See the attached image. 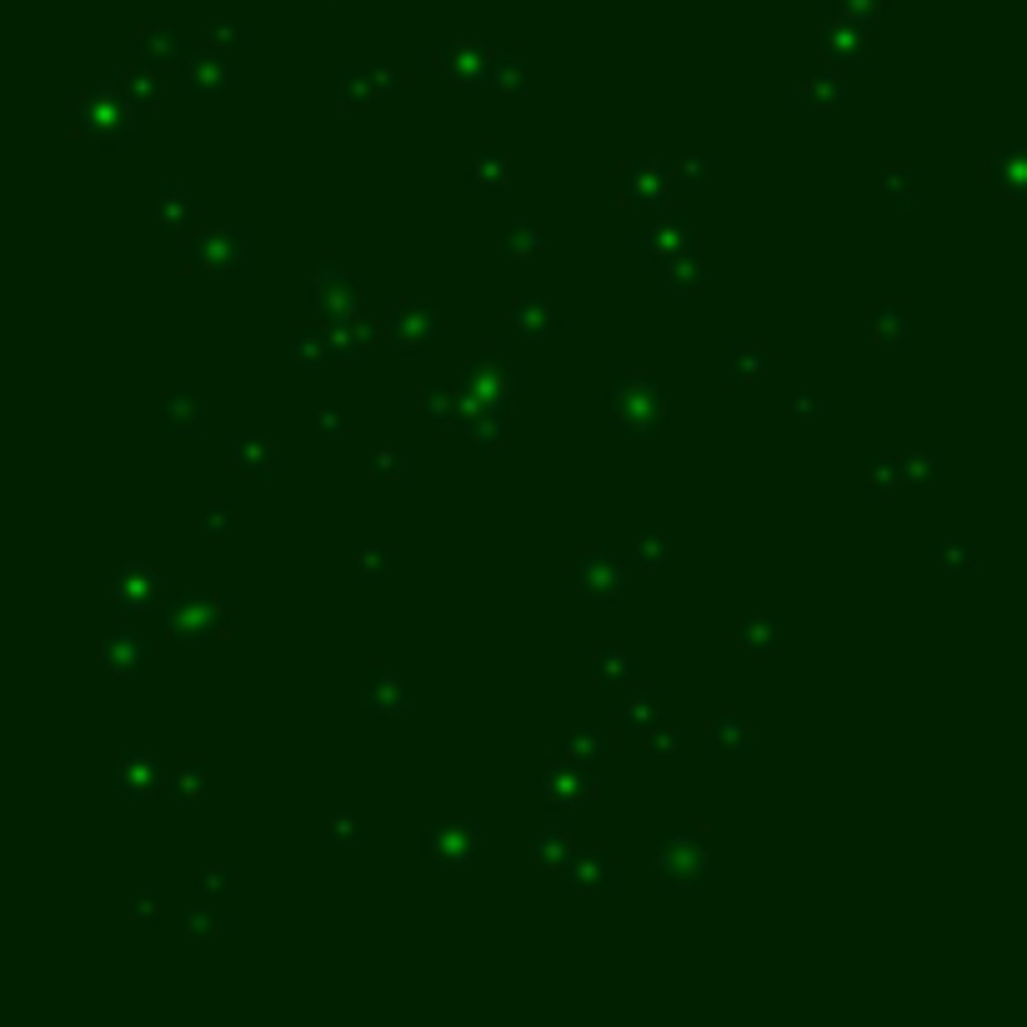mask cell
<instances>
[{
    "label": "cell",
    "instance_id": "6da1fadb",
    "mask_svg": "<svg viewBox=\"0 0 1027 1027\" xmlns=\"http://www.w3.org/2000/svg\"><path fill=\"white\" fill-rule=\"evenodd\" d=\"M522 381H526V371L522 367H506L502 347H496V341H486V357L472 361V367L456 377V391H462L466 411H496V417H502V411L522 397Z\"/></svg>",
    "mask_w": 1027,
    "mask_h": 1027
},
{
    "label": "cell",
    "instance_id": "7a4b0ae2",
    "mask_svg": "<svg viewBox=\"0 0 1027 1027\" xmlns=\"http://www.w3.org/2000/svg\"><path fill=\"white\" fill-rule=\"evenodd\" d=\"M612 417L622 431H657L667 417V401H661V371H641V367H622L612 377Z\"/></svg>",
    "mask_w": 1027,
    "mask_h": 1027
},
{
    "label": "cell",
    "instance_id": "3957f363",
    "mask_svg": "<svg viewBox=\"0 0 1027 1027\" xmlns=\"http://www.w3.org/2000/svg\"><path fill=\"white\" fill-rule=\"evenodd\" d=\"M131 126H136V105L126 101V95H116L111 85L95 95H75L71 105V131L75 136H91L101 141V146H116V141L131 136Z\"/></svg>",
    "mask_w": 1027,
    "mask_h": 1027
},
{
    "label": "cell",
    "instance_id": "277c9868",
    "mask_svg": "<svg viewBox=\"0 0 1027 1027\" xmlns=\"http://www.w3.org/2000/svg\"><path fill=\"white\" fill-rule=\"evenodd\" d=\"M161 627H166L176 641H220L226 637V607H220L210 592H186V597L166 602Z\"/></svg>",
    "mask_w": 1027,
    "mask_h": 1027
},
{
    "label": "cell",
    "instance_id": "5b68a950",
    "mask_svg": "<svg viewBox=\"0 0 1027 1027\" xmlns=\"http://www.w3.org/2000/svg\"><path fill=\"white\" fill-rule=\"evenodd\" d=\"M361 296H367V286H361V276L351 271L341 256H326V261L316 266L311 301H316V311H326V321H351V316H361Z\"/></svg>",
    "mask_w": 1027,
    "mask_h": 1027
},
{
    "label": "cell",
    "instance_id": "8992f818",
    "mask_svg": "<svg viewBox=\"0 0 1027 1027\" xmlns=\"http://www.w3.org/2000/svg\"><path fill=\"white\" fill-rule=\"evenodd\" d=\"M181 261H186V271H246L251 236L236 232V226L232 232H186Z\"/></svg>",
    "mask_w": 1027,
    "mask_h": 1027
},
{
    "label": "cell",
    "instance_id": "52a82bcc",
    "mask_svg": "<svg viewBox=\"0 0 1027 1027\" xmlns=\"http://www.w3.org/2000/svg\"><path fill=\"white\" fill-rule=\"evenodd\" d=\"M566 592L582 602H622L631 592L627 566L617 562L612 552H582L566 572Z\"/></svg>",
    "mask_w": 1027,
    "mask_h": 1027
},
{
    "label": "cell",
    "instance_id": "ba28073f",
    "mask_svg": "<svg viewBox=\"0 0 1027 1027\" xmlns=\"http://www.w3.org/2000/svg\"><path fill=\"white\" fill-rule=\"evenodd\" d=\"M542 792L552 808H582V802H592V792H597V777H592V762H582V757H566L562 762H546L542 772Z\"/></svg>",
    "mask_w": 1027,
    "mask_h": 1027
},
{
    "label": "cell",
    "instance_id": "9c48e42d",
    "mask_svg": "<svg viewBox=\"0 0 1027 1027\" xmlns=\"http://www.w3.org/2000/svg\"><path fill=\"white\" fill-rule=\"evenodd\" d=\"M387 336L397 341L401 351H427V341L437 336V311H431L421 296H397L391 301V311H387Z\"/></svg>",
    "mask_w": 1027,
    "mask_h": 1027
},
{
    "label": "cell",
    "instance_id": "30bf717a",
    "mask_svg": "<svg viewBox=\"0 0 1027 1027\" xmlns=\"http://www.w3.org/2000/svg\"><path fill=\"white\" fill-rule=\"evenodd\" d=\"M476 848H482V828H476V822H437V828H427V838H421V852H427L431 862H441V867L472 862Z\"/></svg>",
    "mask_w": 1027,
    "mask_h": 1027
},
{
    "label": "cell",
    "instance_id": "8fae6325",
    "mask_svg": "<svg viewBox=\"0 0 1027 1027\" xmlns=\"http://www.w3.org/2000/svg\"><path fill=\"white\" fill-rule=\"evenodd\" d=\"M671 191V176L667 166H657V161H627V166H617V201L622 206H661Z\"/></svg>",
    "mask_w": 1027,
    "mask_h": 1027
},
{
    "label": "cell",
    "instance_id": "7c38bea8",
    "mask_svg": "<svg viewBox=\"0 0 1027 1027\" xmlns=\"http://www.w3.org/2000/svg\"><path fill=\"white\" fill-rule=\"evenodd\" d=\"M637 246L647 256H657V261H667V256L697 251V232H692V220H687V210H661L647 232L637 236Z\"/></svg>",
    "mask_w": 1027,
    "mask_h": 1027
},
{
    "label": "cell",
    "instance_id": "4fadbf2b",
    "mask_svg": "<svg viewBox=\"0 0 1027 1027\" xmlns=\"http://www.w3.org/2000/svg\"><path fill=\"white\" fill-rule=\"evenodd\" d=\"M116 607L126 612V617H136V612H151V607H161V577L151 572L146 562H126L116 572Z\"/></svg>",
    "mask_w": 1027,
    "mask_h": 1027
},
{
    "label": "cell",
    "instance_id": "5bb4252c",
    "mask_svg": "<svg viewBox=\"0 0 1027 1027\" xmlns=\"http://www.w3.org/2000/svg\"><path fill=\"white\" fill-rule=\"evenodd\" d=\"M151 661V641L136 627H116L101 641V667L111 677H141V667Z\"/></svg>",
    "mask_w": 1027,
    "mask_h": 1027
},
{
    "label": "cell",
    "instance_id": "9a60e30c",
    "mask_svg": "<svg viewBox=\"0 0 1027 1027\" xmlns=\"http://www.w3.org/2000/svg\"><path fill=\"white\" fill-rule=\"evenodd\" d=\"M657 867L671 872V867H707V832L702 828H661V848H657Z\"/></svg>",
    "mask_w": 1027,
    "mask_h": 1027
},
{
    "label": "cell",
    "instance_id": "2e32d148",
    "mask_svg": "<svg viewBox=\"0 0 1027 1027\" xmlns=\"http://www.w3.org/2000/svg\"><path fill=\"white\" fill-rule=\"evenodd\" d=\"M161 431L166 437H201L206 431V397L191 387H176L161 401Z\"/></svg>",
    "mask_w": 1027,
    "mask_h": 1027
},
{
    "label": "cell",
    "instance_id": "e0dca14e",
    "mask_svg": "<svg viewBox=\"0 0 1027 1027\" xmlns=\"http://www.w3.org/2000/svg\"><path fill=\"white\" fill-rule=\"evenodd\" d=\"M111 782H116L121 797H156V792H166V772H161L146 752L116 757V767H111Z\"/></svg>",
    "mask_w": 1027,
    "mask_h": 1027
},
{
    "label": "cell",
    "instance_id": "ac0fdd59",
    "mask_svg": "<svg viewBox=\"0 0 1027 1027\" xmlns=\"http://www.w3.org/2000/svg\"><path fill=\"white\" fill-rule=\"evenodd\" d=\"M566 882L577 892H607L617 882V862H612L607 848H577L566 862Z\"/></svg>",
    "mask_w": 1027,
    "mask_h": 1027
},
{
    "label": "cell",
    "instance_id": "d6986e66",
    "mask_svg": "<svg viewBox=\"0 0 1027 1027\" xmlns=\"http://www.w3.org/2000/svg\"><path fill=\"white\" fill-rule=\"evenodd\" d=\"M411 411H417L431 431H456V427H462V417H466V401H462V391L421 387L417 397H411Z\"/></svg>",
    "mask_w": 1027,
    "mask_h": 1027
},
{
    "label": "cell",
    "instance_id": "ffe728a7",
    "mask_svg": "<svg viewBox=\"0 0 1027 1027\" xmlns=\"http://www.w3.org/2000/svg\"><path fill=\"white\" fill-rule=\"evenodd\" d=\"M232 472L236 476H251V482H266V476H276V446L266 437H256V431H246V437H232Z\"/></svg>",
    "mask_w": 1027,
    "mask_h": 1027
},
{
    "label": "cell",
    "instance_id": "44dd1931",
    "mask_svg": "<svg viewBox=\"0 0 1027 1027\" xmlns=\"http://www.w3.org/2000/svg\"><path fill=\"white\" fill-rule=\"evenodd\" d=\"M437 65L456 85H462V91H476V85L486 81V65H492V55L476 51V45H446V51H437Z\"/></svg>",
    "mask_w": 1027,
    "mask_h": 1027
},
{
    "label": "cell",
    "instance_id": "7402d4cb",
    "mask_svg": "<svg viewBox=\"0 0 1027 1027\" xmlns=\"http://www.w3.org/2000/svg\"><path fill=\"white\" fill-rule=\"evenodd\" d=\"M907 331H912L907 306H902L897 296H882V301L872 306V316H867V336L877 341V347H902Z\"/></svg>",
    "mask_w": 1027,
    "mask_h": 1027
},
{
    "label": "cell",
    "instance_id": "603a6c76",
    "mask_svg": "<svg viewBox=\"0 0 1027 1027\" xmlns=\"http://www.w3.org/2000/svg\"><path fill=\"white\" fill-rule=\"evenodd\" d=\"M367 707L377 717H401L407 712V687H401V677L391 667H367Z\"/></svg>",
    "mask_w": 1027,
    "mask_h": 1027
},
{
    "label": "cell",
    "instance_id": "cb8c5ba5",
    "mask_svg": "<svg viewBox=\"0 0 1027 1027\" xmlns=\"http://www.w3.org/2000/svg\"><path fill=\"white\" fill-rule=\"evenodd\" d=\"M572 852H577V848H572V828H566L562 818H552L532 838V862H536V867H546V872H566Z\"/></svg>",
    "mask_w": 1027,
    "mask_h": 1027
},
{
    "label": "cell",
    "instance_id": "d4e9b609",
    "mask_svg": "<svg viewBox=\"0 0 1027 1027\" xmlns=\"http://www.w3.org/2000/svg\"><path fill=\"white\" fill-rule=\"evenodd\" d=\"M707 286V266L697 251H681L661 261V291L667 296H697Z\"/></svg>",
    "mask_w": 1027,
    "mask_h": 1027
},
{
    "label": "cell",
    "instance_id": "484cf974",
    "mask_svg": "<svg viewBox=\"0 0 1027 1027\" xmlns=\"http://www.w3.org/2000/svg\"><path fill=\"white\" fill-rule=\"evenodd\" d=\"M707 742H712V752L742 757V752H752V722H747L742 712H712V722H707Z\"/></svg>",
    "mask_w": 1027,
    "mask_h": 1027
},
{
    "label": "cell",
    "instance_id": "4316f807",
    "mask_svg": "<svg viewBox=\"0 0 1027 1027\" xmlns=\"http://www.w3.org/2000/svg\"><path fill=\"white\" fill-rule=\"evenodd\" d=\"M722 367H727V381H732V387H747L752 377H762V371L772 367V351H767L762 341H732V347L722 351Z\"/></svg>",
    "mask_w": 1027,
    "mask_h": 1027
},
{
    "label": "cell",
    "instance_id": "83f0119b",
    "mask_svg": "<svg viewBox=\"0 0 1027 1027\" xmlns=\"http://www.w3.org/2000/svg\"><path fill=\"white\" fill-rule=\"evenodd\" d=\"M631 677H637V661H631V651L622 641H597L592 647V681L617 687V681H631Z\"/></svg>",
    "mask_w": 1027,
    "mask_h": 1027
},
{
    "label": "cell",
    "instance_id": "f1b7e54d",
    "mask_svg": "<svg viewBox=\"0 0 1027 1027\" xmlns=\"http://www.w3.org/2000/svg\"><path fill=\"white\" fill-rule=\"evenodd\" d=\"M506 321H512V331L532 336V341H546L552 326H556V316H552V306H546L542 296H516V301L506 306Z\"/></svg>",
    "mask_w": 1027,
    "mask_h": 1027
},
{
    "label": "cell",
    "instance_id": "f546056e",
    "mask_svg": "<svg viewBox=\"0 0 1027 1027\" xmlns=\"http://www.w3.org/2000/svg\"><path fill=\"white\" fill-rule=\"evenodd\" d=\"M832 105H842V81L832 71H818V75H808V81L797 85V111L822 116V111H832Z\"/></svg>",
    "mask_w": 1027,
    "mask_h": 1027
},
{
    "label": "cell",
    "instance_id": "4dcf8cb0",
    "mask_svg": "<svg viewBox=\"0 0 1027 1027\" xmlns=\"http://www.w3.org/2000/svg\"><path fill=\"white\" fill-rule=\"evenodd\" d=\"M156 216L161 226H171V232H201V206L186 196L181 186H166L156 201Z\"/></svg>",
    "mask_w": 1027,
    "mask_h": 1027
},
{
    "label": "cell",
    "instance_id": "1f68e13d",
    "mask_svg": "<svg viewBox=\"0 0 1027 1027\" xmlns=\"http://www.w3.org/2000/svg\"><path fill=\"white\" fill-rule=\"evenodd\" d=\"M291 357H296V367H306V371L331 361V326H296Z\"/></svg>",
    "mask_w": 1027,
    "mask_h": 1027
},
{
    "label": "cell",
    "instance_id": "d6a6232c",
    "mask_svg": "<svg viewBox=\"0 0 1027 1027\" xmlns=\"http://www.w3.org/2000/svg\"><path fill=\"white\" fill-rule=\"evenodd\" d=\"M526 85V61L516 51H496L492 65H486V91L496 95H522Z\"/></svg>",
    "mask_w": 1027,
    "mask_h": 1027
},
{
    "label": "cell",
    "instance_id": "836d02e7",
    "mask_svg": "<svg viewBox=\"0 0 1027 1027\" xmlns=\"http://www.w3.org/2000/svg\"><path fill=\"white\" fill-rule=\"evenodd\" d=\"M732 637L747 657H772L777 651V617H742L732 627Z\"/></svg>",
    "mask_w": 1027,
    "mask_h": 1027
},
{
    "label": "cell",
    "instance_id": "e575fe53",
    "mask_svg": "<svg viewBox=\"0 0 1027 1027\" xmlns=\"http://www.w3.org/2000/svg\"><path fill=\"white\" fill-rule=\"evenodd\" d=\"M456 431H462V437L472 441V451H482V456H496V451H502V421H496V411H466Z\"/></svg>",
    "mask_w": 1027,
    "mask_h": 1027
},
{
    "label": "cell",
    "instance_id": "d590c367",
    "mask_svg": "<svg viewBox=\"0 0 1027 1027\" xmlns=\"http://www.w3.org/2000/svg\"><path fill=\"white\" fill-rule=\"evenodd\" d=\"M661 722V687H641V692H631V702L622 707V727L627 732H651V727Z\"/></svg>",
    "mask_w": 1027,
    "mask_h": 1027
},
{
    "label": "cell",
    "instance_id": "8d00e7d4",
    "mask_svg": "<svg viewBox=\"0 0 1027 1027\" xmlns=\"http://www.w3.org/2000/svg\"><path fill=\"white\" fill-rule=\"evenodd\" d=\"M181 927H186L191 937H226L232 933V912L220 907V902L201 897V907H191L186 917H181Z\"/></svg>",
    "mask_w": 1027,
    "mask_h": 1027
},
{
    "label": "cell",
    "instance_id": "74e56055",
    "mask_svg": "<svg viewBox=\"0 0 1027 1027\" xmlns=\"http://www.w3.org/2000/svg\"><path fill=\"white\" fill-rule=\"evenodd\" d=\"M472 181L482 191H506V181H512V156H506L502 146H482L472 161Z\"/></svg>",
    "mask_w": 1027,
    "mask_h": 1027
},
{
    "label": "cell",
    "instance_id": "f35d334b",
    "mask_svg": "<svg viewBox=\"0 0 1027 1027\" xmlns=\"http://www.w3.org/2000/svg\"><path fill=\"white\" fill-rule=\"evenodd\" d=\"M542 251H546V236H542V226H532V220H516L512 232L502 236V256H506V261H536Z\"/></svg>",
    "mask_w": 1027,
    "mask_h": 1027
},
{
    "label": "cell",
    "instance_id": "ab89813d",
    "mask_svg": "<svg viewBox=\"0 0 1027 1027\" xmlns=\"http://www.w3.org/2000/svg\"><path fill=\"white\" fill-rule=\"evenodd\" d=\"M201 792H206V762L196 752H186L166 772V797H201Z\"/></svg>",
    "mask_w": 1027,
    "mask_h": 1027
},
{
    "label": "cell",
    "instance_id": "60d3db41",
    "mask_svg": "<svg viewBox=\"0 0 1027 1027\" xmlns=\"http://www.w3.org/2000/svg\"><path fill=\"white\" fill-rule=\"evenodd\" d=\"M367 476H371V482H407V476H411V456L401 446H377L367 456Z\"/></svg>",
    "mask_w": 1027,
    "mask_h": 1027
},
{
    "label": "cell",
    "instance_id": "b9f144b4",
    "mask_svg": "<svg viewBox=\"0 0 1027 1027\" xmlns=\"http://www.w3.org/2000/svg\"><path fill=\"white\" fill-rule=\"evenodd\" d=\"M226 61L220 55H191V65H186V85L191 91H220L226 85Z\"/></svg>",
    "mask_w": 1027,
    "mask_h": 1027
},
{
    "label": "cell",
    "instance_id": "7bdbcfd3",
    "mask_svg": "<svg viewBox=\"0 0 1027 1027\" xmlns=\"http://www.w3.org/2000/svg\"><path fill=\"white\" fill-rule=\"evenodd\" d=\"M361 838H367V828H361L357 812H336V818H326V828H321L326 848H361Z\"/></svg>",
    "mask_w": 1027,
    "mask_h": 1027
},
{
    "label": "cell",
    "instance_id": "ee69618b",
    "mask_svg": "<svg viewBox=\"0 0 1027 1027\" xmlns=\"http://www.w3.org/2000/svg\"><path fill=\"white\" fill-rule=\"evenodd\" d=\"M902 482H907V472H902L897 456H872L867 462V496H887V492H897Z\"/></svg>",
    "mask_w": 1027,
    "mask_h": 1027
},
{
    "label": "cell",
    "instance_id": "f6af8a7d",
    "mask_svg": "<svg viewBox=\"0 0 1027 1027\" xmlns=\"http://www.w3.org/2000/svg\"><path fill=\"white\" fill-rule=\"evenodd\" d=\"M612 737L602 732V727H577V732L566 737V757H582V762H597V757H607Z\"/></svg>",
    "mask_w": 1027,
    "mask_h": 1027
},
{
    "label": "cell",
    "instance_id": "bcb514c9",
    "mask_svg": "<svg viewBox=\"0 0 1027 1027\" xmlns=\"http://www.w3.org/2000/svg\"><path fill=\"white\" fill-rule=\"evenodd\" d=\"M667 556H671L667 536L651 532V526H641V532H637V566H641V572H661V566H667Z\"/></svg>",
    "mask_w": 1027,
    "mask_h": 1027
},
{
    "label": "cell",
    "instance_id": "7dc6e473",
    "mask_svg": "<svg viewBox=\"0 0 1027 1027\" xmlns=\"http://www.w3.org/2000/svg\"><path fill=\"white\" fill-rule=\"evenodd\" d=\"M882 196L887 201H912L917 196V166H887L882 171Z\"/></svg>",
    "mask_w": 1027,
    "mask_h": 1027
},
{
    "label": "cell",
    "instance_id": "c3c4849f",
    "mask_svg": "<svg viewBox=\"0 0 1027 1027\" xmlns=\"http://www.w3.org/2000/svg\"><path fill=\"white\" fill-rule=\"evenodd\" d=\"M641 747H647V757H677L687 742H681L677 727H661V722H657L651 732H641Z\"/></svg>",
    "mask_w": 1027,
    "mask_h": 1027
},
{
    "label": "cell",
    "instance_id": "681fc988",
    "mask_svg": "<svg viewBox=\"0 0 1027 1027\" xmlns=\"http://www.w3.org/2000/svg\"><path fill=\"white\" fill-rule=\"evenodd\" d=\"M111 91L126 95V101L136 105V111H141V105L156 101V85H151V75H116V81H111Z\"/></svg>",
    "mask_w": 1027,
    "mask_h": 1027
},
{
    "label": "cell",
    "instance_id": "f907efd6",
    "mask_svg": "<svg viewBox=\"0 0 1027 1027\" xmlns=\"http://www.w3.org/2000/svg\"><path fill=\"white\" fill-rule=\"evenodd\" d=\"M201 532H206L210 542H226V536H232V512L220 502H210L206 512H201Z\"/></svg>",
    "mask_w": 1027,
    "mask_h": 1027
},
{
    "label": "cell",
    "instance_id": "816d5d0a",
    "mask_svg": "<svg viewBox=\"0 0 1027 1027\" xmlns=\"http://www.w3.org/2000/svg\"><path fill=\"white\" fill-rule=\"evenodd\" d=\"M661 882L671 892H697L707 882V867H671V872H661Z\"/></svg>",
    "mask_w": 1027,
    "mask_h": 1027
},
{
    "label": "cell",
    "instance_id": "f5cc1de1",
    "mask_svg": "<svg viewBox=\"0 0 1027 1027\" xmlns=\"http://www.w3.org/2000/svg\"><path fill=\"white\" fill-rule=\"evenodd\" d=\"M196 892H201V897H210V902H220L226 892H232V872H226V867L201 872V877H196Z\"/></svg>",
    "mask_w": 1027,
    "mask_h": 1027
},
{
    "label": "cell",
    "instance_id": "db71d44e",
    "mask_svg": "<svg viewBox=\"0 0 1027 1027\" xmlns=\"http://www.w3.org/2000/svg\"><path fill=\"white\" fill-rule=\"evenodd\" d=\"M367 101H377V85H367L357 71H351L347 81H341V105H351V111H357V105H367Z\"/></svg>",
    "mask_w": 1027,
    "mask_h": 1027
},
{
    "label": "cell",
    "instance_id": "11a10c76",
    "mask_svg": "<svg viewBox=\"0 0 1027 1027\" xmlns=\"http://www.w3.org/2000/svg\"><path fill=\"white\" fill-rule=\"evenodd\" d=\"M141 45H146V55H151V61H161V65H171V61L181 55V41H176V35H146Z\"/></svg>",
    "mask_w": 1027,
    "mask_h": 1027
},
{
    "label": "cell",
    "instance_id": "9f6ffc18",
    "mask_svg": "<svg viewBox=\"0 0 1027 1027\" xmlns=\"http://www.w3.org/2000/svg\"><path fill=\"white\" fill-rule=\"evenodd\" d=\"M933 562L943 566V572H957V566H973L977 556H973V552H957V546H937V552H933Z\"/></svg>",
    "mask_w": 1027,
    "mask_h": 1027
},
{
    "label": "cell",
    "instance_id": "6f0895ef",
    "mask_svg": "<svg viewBox=\"0 0 1027 1027\" xmlns=\"http://www.w3.org/2000/svg\"><path fill=\"white\" fill-rule=\"evenodd\" d=\"M902 472H907V482H927V476H933V456L912 451V456H902Z\"/></svg>",
    "mask_w": 1027,
    "mask_h": 1027
},
{
    "label": "cell",
    "instance_id": "680465c9",
    "mask_svg": "<svg viewBox=\"0 0 1027 1027\" xmlns=\"http://www.w3.org/2000/svg\"><path fill=\"white\" fill-rule=\"evenodd\" d=\"M387 546H367V552H361L357 556V566H361V572H367V577H377V572H387Z\"/></svg>",
    "mask_w": 1027,
    "mask_h": 1027
},
{
    "label": "cell",
    "instance_id": "91938a15",
    "mask_svg": "<svg viewBox=\"0 0 1027 1027\" xmlns=\"http://www.w3.org/2000/svg\"><path fill=\"white\" fill-rule=\"evenodd\" d=\"M316 431H326V437H347V417H341V411H316Z\"/></svg>",
    "mask_w": 1027,
    "mask_h": 1027
},
{
    "label": "cell",
    "instance_id": "94428289",
    "mask_svg": "<svg viewBox=\"0 0 1027 1027\" xmlns=\"http://www.w3.org/2000/svg\"><path fill=\"white\" fill-rule=\"evenodd\" d=\"M818 407H822L818 391H797V397H792V411H797V417H812Z\"/></svg>",
    "mask_w": 1027,
    "mask_h": 1027
},
{
    "label": "cell",
    "instance_id": "6125c7cd",
    "mask_svg": "<svg viewBox=\"0 0 1027 1027\" xmlns=\"http://www.w3.org/2000/svg\"><path fill=\"white\" fill-rule=\"evenodd\" d=\"M407 85V75H397V71H381L377 75V95H391V91H401Z\"/></svg>",
    "mask_w": 1027,
    "mask_h": 1027
},
{
    "label": "cell",
    "instance_id": "be15d7a7",
    "mask_svg": "<svg viewBox=\"0 0 1027 1027\" xmlns=\"http://www.w3.org/2000/svg\"><path fill=\"white\" fill-rule=\"evenodd\" d=\"M707 171H712V161H707V156H692V161H687V166H681V176H707Z\"/></svg>",
    "mask_w": 1027,
    "mask_h": 1027
},
{
    "label": "cell",
    "instance_id": "e7e4bbea",
    "mask_svg": "<svg viewBox=\"0 0 1027 1027\" xmlns=\"http://www.w3.org/2000/svg\"><path fill=\"white\" fill-rule=\"evenodd\" d=\"M141 917H146V923H156V892H141Z\"/></svg>",
    "mask_w": 1027,
    "mask_h": 1027
}]
</instances>
